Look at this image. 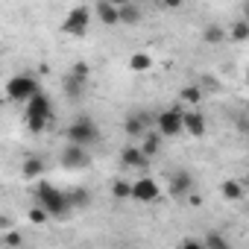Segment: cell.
Here are the masks:
<instances>
[{
    "mask_svg": "<svg viewBox=\"0 0 249 249\" xmlns=\"http://www.w3.org/2000/svg\"><path fill=\"white\" fill-rule=\"evenodd\" d=\"M62 167L65 170H82V167H88L91 164V156H88V147H82V144H71L68 141V147L62 150Z\"/></svg>",
    "mask_w": 249,
    "mask_h": 249,
    "instance_id": "obj_8",
    "label": "cell"
},
{
    "mask_svg": "<svg viewBox=\"0 0 249 249\" xmlns=\"http://www.w3.org/2000/svg\"><path fill=\"white\" fill-rule=\"evenodd\" d=\"M202 240H205V246H211V249H226V246H229V240H226L220 231H208Z\"/></svg>",
    "mask_w": 249,
    "mask_h": 249,
    "instance_id": "obj_26",
    "label": "cell"
},
{
    "mask_svg": "<svg viewBox=\"0 0 249 249\" xmlns=\"http://www.w3.org/2000/svg\"><path fill=\"white\" fill-rule=\"evenodd\" d=\"M44 173H47V164L38 156H27L24 159V164H21V176L24 179H41Z\"/></svg>",
    "mask_w": 249,
    "mask_h": 249,
    "instance_id": "obj_14",
    "label": "cell"
},
{
    "mask_svg": "<svg viewBox=\"0 0 249 249\" xmlns=\"http://www.w3.org/2000/svg\"><path fill=\"white\" fill-rule=\"evenodd\" d=\"M88 82H82V79H76V76H65V91H68V97H79L82 94V88H85Z\"/></svg>",
    "mask_w": 249,
    "mask_h": 249,
    "instance_id": "obj_23",
    "label": "cell"
},
{
    "mask_svg": "<svg viewBox=\"0 0 249 249\" xmlns=\"http://www.w3.org/2000/svg\"><path fill=\"white\" fill-rule=\"evenodd\" d=\"M226 38H229V33H226L223 27H217V24H214V27H205V33H202V41H205V44H214V47L223 44Z\"/></svg>",
    "mask_w": 249,
    "mask_h": 249,
    "instance_id": "obj_20",
    "label": "cell"
},
{
    "mask_svg": "<svg viewBox=\"0 0 249 249\" xmlns=\"http://www.w3.org/2000/svg\"><path fill=\"white\" fill-rule=\"evenodd\" d=\"M220 194H223L226 202H240V199H243V185H240L237 179H223Z\"/></svg>",
    "mask_w": 249,
    "mask_h": 249,
    "instance_id": "obj_17",
    "label": "cell"
},
{
    "mask_svg": "<svg viewBox=\"0 0 249 249\" xmlns=\"http://www.w3.org/2000/svg\"><path fill=\"white\" fill-rule=\"evenodd\" d=\"M161 141H164V135H161L159 129H156V132H150V129H147V135L141 138V144H138V147L144 150V156H147V159H153V156L161 150Z\"/></svg>",
    "mask_w": 249,
    "mask_h": 249,
    "instance_id": "obj_16",
    "label": "cell"
},
{
    "mask_svg": "<svg viewBox=\"0 0 249 249\" xmlns=\"http://www.w3.org/2000/svg\"><path fill=\"white\" fill-rule=\"evenodd\" d=\"M68 199H71V208H85V205L91 202V194H88L85 188H73V191L68 194Z\"/></svg>",
    "mask_w": 249,
    "mask_h": 249,
    "instance_id": "obj_22",
    "label": "cell"
},
{
    "mask_svg": "<svg viewBox=\"0 0 249 249\" xmlns=\"http://www.w3.org/2000/svg\"><path fill=\"white\" fill-rule=\"evenodd\" d=\"M156 129L164 135V138H179L185 132V108L182 106H170L159 114L156 120Z\"/></svg>",
    "mask_w": 249,
    "mask_h": 249,
    "instance_id": "obj_5",
    "label": "cell"
},
{
    "mask_svg": "<svg viewBox=\"0 0 249 249\" xmlns=\"http://www.w3.org/2000/svg\"><path fill=\"white\" fill-rule=\"evenodd\" d=\"M191 191H194V176H191L188 170H176V173L170 176V194H173L176 199H185Z\"/></svg>",
    "mask_w": 249,
    "mask_h": 249,
    "instance_id": "obj_11",
    "label": "cell"
},
{
    "mask_svg": "<svg viewBox=\"0 0 249 249\" xmlns=\"http://www.w3.org/2000/svg\"><path fill=\"white\" fill-rule=\"evenodd\" d=\"M123 132H126L129 138H144L147 135V117L141 114V111H135V114H129L126 120H123Z\"/></svg>",
    "mask_w": 249,
    "mask_h": 249,
    "instance_id": "obj_12",
    "label": "cell"
},
{
    "mask_svg": "<svg viewBox=\"0 0 249 249\" xmlns=\"http://www.w3.org/2000/svg\"><path fill=\"white\" fill-rule=\"evenodd\" d=\"M50 117H53V103H50L47 94L38 91L33 100L24 103V123H27V129H30L33 135H41V132L47 129Z\"/></svg>",
    "mask_w": 249,
    "mask_h": 249,
    "instance_id": "obj_1",
    "label": "cell"
},
{
    "mask_svg": "<svg viewBox=\"0 0 249 249\" xmlns=\"http://www.w3.org/2000/svg\"><path fill=\"white\" fill-rule=\"evenodd\" d=\"M229 38H231V41H237V44L249 41V21H246V18H237V21L229 27Z\"/></svg>",
    "mask_w": 249,
    "mask_h": 249,
    "instance_id": "obj_18",
    "label": "cell"
},
{
    "mask_svg": "<svg viewBox=\"0 0 249 249\" xmlns=\"http://www.w3.org/2000/svg\"><path fill=\"white\" fill-rule=\"evenodd\" d=\"M94 18L106 27H117L120 24V6L111 3V0H100V3L94 6Z\"/></svg>",
    "mask_w": 249,
    "mask_h": 249,
    "instance_id": "obj_9",
    "label": "cell"
},
{
    "mask_svg": "<svg viewBox=\"0 0 249 249\" xmlns=\"http://www.w3.org/2000/svg\"><path fill=\"white\" fill-rule=\"evenodd\" d=\"M135 3H144V0H135Z\"/></svg>",
    "mask_w": 249,
    "mask_h": 249,
    "instance_id": "obj_34",
    "label": "cell"
},
{
    "mask_svg": "<svg viewBox=\"0 0 249 249\" xmlns=\"http://www.w3.org/2000/svg\"><path fill=\"white\" fill-rule=\"evenodd\" d=\"M179 97H182V103H188V106L194 108V106L202 100V91H199L196 85H188V88H182V94H179Z\"/></svg>",
    "mask_w": 249,
    "mask_h": 249,
    "instance_id": "obj_24",
    "label": "cell"
},
{
    "mask_svg": "<svg viewBox=\"0 0 249 249\" xmlns=\"http://www.w3.org/2000/svg\"><path fill=\"white\" fill-rule=\"evenodd\" d=\"M120 161H123V167H129V170H141L150 159L144 156V150L141 147H126L120 153Z\"/></svg>",
    "mask_w": 249,
    "mask_h": 249,
    "instance_id": "obj_13",
    "label": "cell"
},
{
    "mask_svg": "<svg viewBox=\"0 0 249 249\" xmlns=\"http://www.w3.org/2000/svg\"><path fill=\"white\" fill-rule=\"evenodd\" d=\"M41 91V85H38V79L33 76V73H18V76H12L9 82H6V97L12 100V103H27V100H33L36 94Z\"/></svg>",
    "mask_w": 249,
    "mask_h": 249,
    "instance_id": "obj_3",
    "label": "cell"
},
{
    "mask_svg": "<svg viewBox=\"0 0 249 249\" xmlns=\"http://www.w3.org/2000/svg\"><path fill=\"white\" fill-rule=\"evenodd\" d=\"M240 18L249 21V0H243V6H240Z\"/></svg>",
    "mask_w": 249,
    "mask_h": 249,
    "instance_id": "obj_31",
    "label": "cell"
},
{
    "mask_svg": "<svg viewBox=\"0 0 249 249\" xmlns=\"http://www.w3.org/2000/svg\"><path fill=\"white\" fill-rule=\"evenodd\" d=\"M36 199H38V205H44L47 211H50V217H68V211H73L71 208V199H68V194H62L56 185H50L47 179H41L38 182V188H36Z\"/></svg>",
    "mask_w": 249,
    "mask_h": 249,
    "instance_id": "obj_2",
    "label": "cell"
},
{
    "mask_svg": "<svg viewBox=\"0 0 249 249\" xmlns=\"http://www.w3.org/2000/svg\"><path fill=\"white\" fill-rule=\"evenodd\" d=\"M161 6H164V9H182L185 0H161Z\"/></svg>",
    "mask_w": 249,
    "mask_h": 249,
    "instance_id": "obj_29",
    "label": "cell"
},
{
    "mask_svg": "<svg viewBox=\"0 0 249 249\" xmlns=\"http://www.w3.org/2000/svg\"><path fill=\"white\" fill-rule=\"evenodd\" d=\"M159 199H161V188H159V182H156V179L141 176V179H135V182H132V202L153 205V202H159Z\"/></svg>",
    "mask_w": 249,
    "mask_h": 249,
    "instance_id": "obj_7",
    "label": "cell"
},
{
    "mask_svg": "<svg viewBox=\"0 0 249 249\" xmlns=\"http://www.w3.org/2000/svg\"><path fill=\"white\" fill-rule=\"evenodd\" d=\"M185 132H188L191 138H205V132H208V120H205L202 111H196V108L185 111Z\"/></svg>",
    "mask_w": 249,
    "mask_h": 249,
    "instance_id": "obj_10",
    "label": "cell"
},
{
    "mask_svg": "<svg viewBox=\"0 0 249 249\" xmlns=\"http://www.w3.org/2000/svg\"><path fill=\"white\" fill-rule=\"evenodd\" d=\"M111 3H117V6H123V3H129V0H111Z\"/></svg>",
    "mask_w": 249,
    "mask_h": 249,
    "instance_id": "obj_32",
    "label": "cell"
},
{
    "mask_svg": "<svg viewBox=\"0 0 249 249\" xmlns=\"http://www.w3.org/2000/svg\"><path fill=\"white\" fill-rule=\"evenodd\" d=\"M3 246H24V237L12 231V234H6V237H3Z\"/></svg>",
    "mask_w": 249,
    "mask_h": 249,
    "instance_id": "obj_28",
    "label": "cell"
},
{
    "mask_svg": "<svg viewBox=\"0 0 249 249\" xmlns=\"http://www.w3.org/2000/svg\"><path fill=\"white\" fill-rule=\"evenodd\" d=\"M246 114H249V106H246Z\"/></svg>",
    "mask_w": 249,
    "mask_h": 249,
    "instance_id": "obj_35",
    "label": "cell"
},
{
    "mask_svg": "<svg viewBox=\"0 0 249 249\" xmlns=\"http://www.w3.org/2000/svg\"><path fill=\"white\" fill-rule=\"evenodd\" d=\"M71 76H76V79H82V82H88V76H91V68H88L85 62H76V65L71 68Z\"/></svg>",
    "mask_w": 249,
    "mask_h": 249,
    "instance_id": "obj_27",
    "label": "cell"
},
{
    "mask_svg": "<svg viewBox=\"0 0 249 249\" xmlns=\"http://www.w3.org/2000/svg\"><path fill=\"white\" fill-rule=\"evenodd\" d=\"M246 85H249V68H246Z\"/></svg>",
    "mask_w": 249,
    "mask_h": 249,
    "instance_id": "obj_33",
    "label": "cell"
},
{
    "mask_svg": "<svg viewBox=\"0 0 249 249\" xmlns=\"http://www.w3.org/2000/svg\"><path fill=\"white\" fill-rule=\"evenodd\" d=\"M65 138L71 144H82V147H91L94 141H100V129H97V123L91 117H76L71 126L65 129Z\"/></svg>",
    "mask_w": 249,
    "mask_h": 249,
    "instance_id": "obj_4",
    "label": "cell"
},
{
    "mask_svg": "<svg viewBox=\"0 0 249 249\" xmlns=\"http://www.w3.org/2000/svg\"><path fill=\"white\" fill-rule=\"evenodd\" d=\"M91 15H94V9H88V6H73V9L68 12L65 24H62V33L71 36V38H85L88 24H91Z\"/></svg>",
    "mask_w": 249,
    "mask_h": 249,
    "instance_id": "obj_6",
    "label": "cell"
},
{
    "mask_svg": "<svg viewBox=\"0 0 249 249\" xmlns=\"http://www.w3.org/2000/svg\"><path fill=\"white\" fill-rule=\"evenodd\" d=\"M47 220H50V211H47L44 205H38V202H36V205L30 208V223H36V226H44Z\"/></svg>",
    "mask_w": 249,
    "mask_h": 249,
    "instance_id": "obj_25",
    "label": "cell"
},
{
    "mask_svg": "<svg viewBox=\"0 0 249 249\" xmlns=\"http://www.w3.org/2000/svg\"><path fill=\"white\" fill-rule=\"evenodd\" d=\"M129 68L132 71H150L153 68V56L150 53H132L129 56Z\"/></svg>",
    "mask_w": 249,
    "mask_h": 249,
    "instance_id": "obj_21",
    "label": "cell"
},
{
    "mask_svg": "<svg viewBox=\"0 0 249 249\" xmlns=\"http://www.w3.org/2000/svg\"><path fill=\"white\" fill-rule=\"evenodd\" d=\"M185 199H188V205H194V208H199V205H202V199H199V196H196L194 191H191V194H188Z\"/></svg>",
    "mask_w": 249,
    "mask_h": 249,
    "instance_id": "obj_30",
    "label": "cell"
},
{
    "mask_svg": "<svg viewBox=\"0 0 249 249\" xmlns=\"http://www.w3.org/2000/svg\"><path fill=\"white\" fill-rule=\"evenodd\" d=\"M111 196H114L117 202L132 199V182H126V179H114V182H111Z\"/></svg>",
    "mask_w": 249,
    "mask_h": 249,
    "instance_id": "obj_19",
    "label": "cell"
},
{
    "mask_svg": "<svg viewBox=\"0 0 249 249\" xmlns=\"http://www.w3.org/2000/svg\"><path fill=\"white\" fill-rule=\"evenodd\" d=\"M141 3H135V0H129V3H123L120 6V24H126V27H135L141 24Z\"/></svg>",
    "mask_w": 249,
    "mask_h": 249,
    "instance_id": "obj_15",
    "label": "cell"
}]
</instances>
